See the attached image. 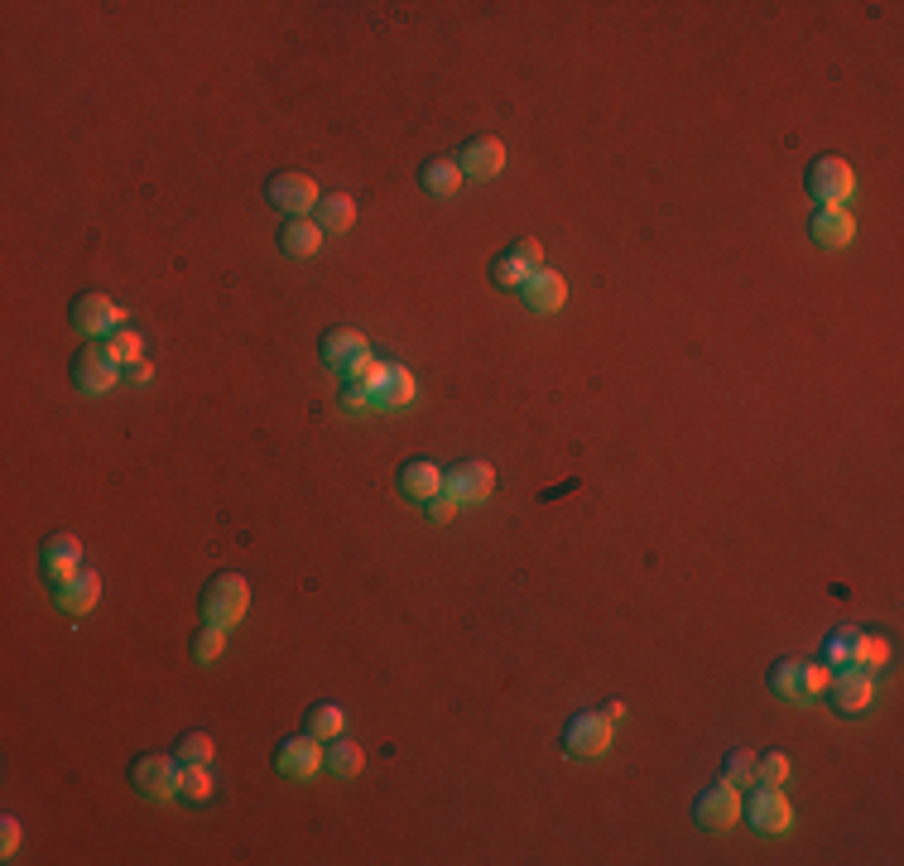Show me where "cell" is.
Here are the masks:
<instances>
[{"label":"cell","instance_id":"obj_24","mask_svg":"<svg viewBox=\"0 0 904 866\" xmlns=\"http://www.w3.org/2000/svg\"><path fill=\"white\" fill-rule=\"evenodd\" d=\"M313 222L323 226V236H342V231H352V222H356V202L346 198V193L318 198V208H313Z\"/></svg>","mask_w":904,"mask_h":866},{"label":"cell","instance_id":"obj_41","mask_svg":"<svg viewBox=\"0 0 904 866\" xmlns=\"http://www.w3.org/2000/svg\"><path fill=\"white\" fill-rule=\"evenodd\" d=\"M602 713H606V717H611V722H616V717H625V703H616V698H611V703H606V707H602Z\"/></svg>","mask_w":904,"mask_h":866},{"label":"cell","instance_id":"obj_4","mask_svg":"<svg viewBox=\"0 0 904 866\" xmlns=\"http://www.w3.org/2000/svg\"><path fill=\"white\" fill-rule=\"evenodd\" d=\"M375 400V410H404V404H414L419 395V381L404 366H395V361H371V371L361 375Z\"/></svg>","mask_w":904,"mask_h":866},{"label":"cell","instance_id":"obj_2","mask_svg":"<svg viewBox=\"0 0 904 866\" xmlns=\"http://www.w3.org/2000/svg\"><path fill=\"white\" fill-rule=\"evenodd\" d=\"M804 188H808V198L818 202V208H842V202L852 198V188H856V173H852L847 159L823 154V159H813L808 164Z\"/></svg>","mask_w":904,"mask_h":866},{"label":"cell","instance_id":"obj_1","mask_svg":"<svg viewBox=\"0 0 904 866\" xmlns=\"http://www.w3.org/2000/svg\"><path fill=\"white\" fill-rule=\"evenodd\" d=\"M245 606H251V583L241 573H217L202 592V621H212V626H237Z\"/></svg>","mask_w":904,"mask_h":866},{"label":"cell","instance_id":"obj_37","mask_svg":"<svg viewBox=\"0 0 904 866\" xmlns=\"http://www.w3.org/2000/svg\"><path fill=\"white\" fill-rule=\"evenodd\" d=\"M510 255H515L530 274H534V270H544V245H539V241H515V245H510Z\"/></svg>","mask_w":904,"mask_h":866},{"label":"cell","instance_id":"obj_36","mask_svg":"<svg viewBox=\"0 0 904 866\" xmlns=\"http://www.w3.org/2000/svg\"><path fill=\"white\" fill-rule=\"evenodd\" d=\"M342 410H346V414H366V410H375V400H371L366 381H352V385L342 390Z\"/></svg>","mask_w":904,"mask_h":866},{"label":"cell","instance_id":"obj_12","mask_svg":"<svg viewBox=\"0 0 904 866\" xmlns=\"http://www.w3.org/2000/svg\"><path fill=\"white\" fill-rule=\"evenodd\" d=\"M443 491L458 505H481V501H491V491H495V472H491V462H458L452 472H443Z\"/></svg>","mask_w":904,"mask_h":866},{"label":"cell","instance_id":"obj_5","mask_svg":"<svg viewBox=\"0 0 904 866\" xmlns=\"http://www.w3.org/2000/svg\"><path fill=\"white\" fill-rule=\"evenodd\" d=\"M693 818H697V828H707V833L736 828V823H741V789L732 785V779L707 785L703 794H697V804H693Z\"/></svg>","mask_w":904,"mask_h":866},{"label":"cell","instance_id":"obj_3","mask_svg":"<svg viewBox=\"0 0 904 866\" xmlns=\"http://www.w3.org/2000/svg\"><path fill=\"white\" fill-rule=\"evenodd\" d=\"M371 346H366V338H361L356 328H332V332H323V366L328 371H342L346 381H361V375L371 371Z\"/></svg>","mask_w":904,"mask_h":866},{"label":"cell","instance_id":"obj_38","mask_svg":"<svg viewBox=\"0 0 904 866\" xmlns=\"http://www.w3.org/2000/svg\"><path fill=\"white\" fill-rule=\"evenodd\" d=\"M20 852V818H0V857H14Z\"/></svg>","mask_w":904,"mask_h":866},{"label":"cell","instance_id":"obj_6","mask_svg":"<svg viewBox=\"0 0 904 866\" xmlns=\"http://www.w3.org/2000/svg\"><path fill=\"white\" fill-rule=\"evenodd\" d=\"M72 328L82 332V338H101L107 342L115 328H125V313H121V303L107 299V294H82V299H72Z\"/></svg>","mask_w":904,"mask_h":866},{"label":"cell","instance_id":"obj_30","mask_svg":"<svg viewBox=\"0 0 904 866\" xmlns=\"http://www.w3.org/2000/svg\"><path fill=\"white\" fill-rule=\"evenodd\" d=\"M852 641H856V626H842L823 641V664L827 669H847L852 664Z\"/></svg>","mask_w":904,"mask_h":866},{"label":"cell","instance_id":"obj_7","mask_svg":"<svg viewBox=\"0 0 904 866\" xmlns=\"http://www.w3.org/2000/svg\"><path fill=\"white\" fill-rule=\"evenodd\" d=\"M265 198H270L284 216H313V208H318V183L309 179V173L284 169V173H274V179L265 183Z\"/></svg>","mask_w":904,"mask_h":866},{"label":"cell","instance_id":"obj_34","mask_svg":"<svg viewBox=\"0 0 904 866\" xmlns=\"http://www.w3.org/2000/svg\"><path fill=\"white\" fill-rule=\"evenodd\" d=\"M722 779H732V785L741 789V785H755V756L746 746H736L732 756H726V765H722Z\"/></svg>","mask_w":904,"mask_h":866},{"label":"cell","instance_id":"obj_16","mask_svg":"<svg viewBox=\"0 0 904 866\" xmlns=\"http://www.w3.org/2000/svg\"><path fill=\"white\" fill-rule=\"evenodd\" d=\"M458 169H462V179H481V183L495 179L505 169V144L495 135H472L458 154Z\"/></svg>","mask_w":904,"mask_h":866},{"label":"cell","instance_id":"obj_9","mask_svg":"<svg viewBox=\"0 0 904 866\" xmlns=\"http://www.w3.org/2000/svg\"><path fill=\"white\" fill-rule=\"evenodd\" d=\"M741 818H746L755 833H784L794 823V808L780 794V785H755L751 804H741Z\"/></svg>","mask_w":904,"mask_h":866},{"label":"cell","instance_id":"obj_39","mask_svg":"<svg viewBox=\"0 0 904 866\" xmlns=\"http://www.w3.org/2000/svg\"><path fill=\"white\" fill-rule=\"evenodd\" d=\"M424 505H429V520H439V525H443V520H452V515H458V501H452L448 491H439V496H433V501H424Z\"/></svg>","mask_w":904,"mask_h":866},{"label":"cell","instance_id":"obj_33","mask_svg":"<svg viewBox=\"0 0 904 866\" xmlns=\"http://www.w3.org/2000/svg\"><path fill=\"white\" fill-rule=\"evenodd\" d=\"M784 779H790V756L784 751L755 756V785H784Z\"/></svg>","mask_w":904,"mask_h":866},{"label":"cell","instance_id":"obj_31","mask_svg":"<svg viewBox=\"0 0 904 866\" xmlns=\"http://www.w3.org/2000/svg\"><path fill=\"white\" fill-rule=\"evenodd\" d=\"M212 736L208 732H188L183 742H179V751H173V761L179 765H212Z\"/></svg>","mask_w":904,"mask_h":866},{"label":"cell","instance_id":"obj_25","mask_svg":"<svg viewBox=\"0 0 904 866\" xmlns=\"http://www.w3.org/2000/svg\"><path fill=\"white\" fill-rule=\"evenodd\" d=\"M361 765H366V756H361V746L346 742V736H332V742L323 746V771H332L338 779H356Z\"/></svg>","mask_w":904,"mask_h":866},{"label":"cell","instance_id":"obj_26","mask_svg":"<svg viewBox=\"0 0 904 866\" xmlns=\"http://www.w3.org/2000/svg\"><path fill=\"white\" fill-rule=\"evenodd\" d=\"M173 794L188 804H208L212 799V771L208 765H179V775H173Z\"/></svg>","mask_w":904,"mask_h":866},{"label":"cell","instance_id":"obj_8","mask_svg":"<svg viewBox=\"0 0 904 866\" xmlns=\"http://www.w3.org/2000/svg\"><path fill=\"white\" fill-rule=\"evenodd\" d=\"M567 756H606L611 751V717L606 713H573L563 727Z\"/></svg>","mask_w":904,"mask_h":866},{"label":"cell","instance_id":"obj_18","mask_svg":"<svg viewBox=\"0 0 904 866\" xmlns=\"http://www.w3.org/2000/svg\"><path fill=\"white\" fill-rule=\"evenodd\" d=\"M808 236L818 241L823 251H842V245H852L856 222H852L847 208H818L813 212V222H808Z\"/></svg>","mask_w":904,"mask_h":866},{"label":"cell","instance_id":"obj_35","mask_svg":"<svg viewBox=\"0 0 904 866\" xmlns=\"http://www.w3.org/2000/svg\"><path fill=\"white\" fill-rule=\"evenodd\" d=\"M491 280L501 284V289H520L524 280H530V270H524L520 260L505 251V255H495V260H491Z\"/></svg>","mask_w":904,"mask_h":866},{"label":"cell","instance_id":"obj_21","mask_svg":"<svg viewBox=\"0 0 904 866\" xmlns=\"http://www.w3.org/2000/svg\"><path fill=\"white\" fill-rule=\"evenodd\" d=\"M97 597H101V577H97V573H87V568H82L78 577H68V583H58V587H53V602L63 606L68 616L92 612Z\"/></svg>","mask_w":904,"mask_h":866},{"label":"cell","instance_id":"obj_40","mask_svg":"<svg viewBox=\"0 0 904 866\" xmlns=\"http://www.w3.org/2000/svg\"><path fill=\"white\" fill-rule=\"evenodd\" d=\"M121 381H130V385H150V381H154V366L140 356V361H130V366L121 371Z\"/></svg>","mask_w":904,"mask_h":866},{"label":"cell","instance_id":"obj_13","mask_svg":"<svg viewBox=\"0 0 904 866\" xmlns=\"http://www.w3.org/2000/svg\"><path fill=\"white\" fill-rule=\"evenodd\" d=\"M173 775H179V761L159 756V751H144V756L130 761V785H135V794H144V799H169Z\"/></svg>","mask_w":904,"mask_h":866},{"label":"cell","instance_id":"obj_20","mask_svg":"<svg viewBox=\"0 0 904 866\" xmlns=\"http://www.w3.org/2000/svg\"><path fill=\"white\" fill-rule=\"evenodd\" d=\"M520 299L530 303L534 313H559V309H563V299H567V284H563L553 270H534L530 280L520 284Z\"/></svg>","mask_w":904,"mask_h":866},{"label":"cell","instance_id":"obj_19","mask_svg":"<svg viewBox=\"0 0 904 866\" xmlns=\"http://www.w3.org/2000/svg\"><path fill=\"white\" fill-rule=\"evenodd\" d=\"M439 491H443V467H439V462L414 457V462H404V467H400V496H410V501H433Z\"/></svg>","mask_w":904,"mask_h":866},{"label":"cell","instance_id":"obj_22","mask_svg":"<svg viewBox=\"0 0 904 866\" xmlns=\"http://www.w3.org/2000/svg\"><path fill=\"white\" fill-rule=\"evenodd\" d=\"M318 245H323V226H318L313 216H289V222L280 226V251H284V255L309 260Z\"/></svg>","mask_w":904,"mask_h":866},{"label":"cell","instance_id":"obj_23","mask_svg":"<svg viewBox=\"0 0 904 866\" xmlns=\"http://www.w3.org/2000/svg\"><path fill=\"white\" fill-rule=\"evenodd\" d=\"M419 183H424V193H429V198L452 202V198H458V188H462V169H458V159H429V164L419 169Z\"/></svg>","mask_w":904,"mask_h":866},{"label":"cell","instance_id":"obj_32","mask_svg":"<svg viewBox=\"0 0 904 866\" xmlns=\"http://www.w3.org/2000/svg\"><path fill=\"white\" fill-rule=\"evenodd\" d=\"M222 650H227V626H212V621H208V626L193 635V659H198V664H212L217 655H222Z\"/></svg>","mask_w":904,"mask_h":866},{"label":"cell","instance_id":"obj_17","mask_svg":"<svg viewBox=\"0 0 904 866\" xmlns=\"http://www.w3.org/2000/svg\"><path fill=\"white\" fill-rule=\"evenodd\" d=\"M770 693L784 703H813V688H808V659H794L784 655L770 664Z\"/></svg>","mask_w":904,"mask_h":866},{"label":"cell","instance_id":"obj_14","mask_svg":"<svg viewBox=\"0 0 904 866\" xmlns=\"http://www.w3.org/2000/svg\"><path fill=\"white\" fill-rule=\"evenodd\" d=\"M274 765H280V775L289 779H313L318 771H323V742L318 736H284L280 751H274Z\"/></svg>","mask_w":904,"mask_h":866},{"label":"cell","instance_id":"obj_11","mask_svg":"<svg viewBox=\"0 0 904 866\" xmlns=\"http://www.w3.org/2000/svg\"><path fill=\"white\" fill-rule=\"evenodd\" d=\"M827 698H833L837 713H866L871 698H876V678H871V669H856V664H847V669H833V684H827Z\"/></svg>","mask_w":904,"mask_h":866},{"label":"cell","instance_id":"obj_27","mask_svg":"<svg viewBox=\"0 0 904 866\" xmlns=\"http://www.w3.org/2000/svg\"><path fill=\"white\" fill-rule=\"evenodd\" d=\"M346 727V713L338 703H313L309 707V717H303V732L318 736V742H332V736H342Z\"/></svg>","mask_w":904,"mask_h":866},{"label":"cell","instance_id":"obj_15","mask_svg":"<svg viewBox=\"0 0 904 866\" xmlns=\"http://www.w3.org/2000/svg\"><path fill=\"white\" fill-rule=\"evenodd\" d=\"M39 568L43 577L58 587V583H68V577H78L82 573V544H78V534H49L39 548Z\"/></svg>","mask_w":904,"mask_h":866},{"label":"cell","instance_id":"obj_29","mask_svg":"<svg viewBox=\"0 0 904 866\" xmlns=\"http://www.w3.org/2000/svg\"><path fill=\"white\" fill-rule=\"evenodd\" d=\"M885 659H891V645H885L881 635H871V631H856V641H852V664L856 669H881Z\"/></svg>","mask_w":904,"mask_h":866},{"label":"cell","instance_id":"obj_10","mask_svg":"<svg viewBox=\"0 0 904 866\" xmlns=\"http://www.w3.org/2000/svg\"><path fill=\"white\" fill-rule=\"evenodd\" d=\"M115 381H121V366H115L101 346L72 352V385H78L82 395H107V390H115Z\"/></svg>","mask_w":904,"mask_h":866},{"label":"cell","instance_id":"obj_28","mask_svg":"<svg viewBox=\"0 0 904 866\" xmlns=\"http://www.w3.org/2000/svg\"><path fill=\"white\" fill-rule=\"evenodd\" d=\"M101 352H107V356L115 361V366L125 371L130 361H140V356H144V342H140V332H130V328H115L111 338L101 342Z\"/></svg>","mask_w":904,"mask_h":866}]
</instances>
